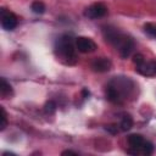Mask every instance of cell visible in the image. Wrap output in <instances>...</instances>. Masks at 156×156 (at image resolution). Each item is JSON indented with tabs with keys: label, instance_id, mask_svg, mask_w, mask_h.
<instances>
[{
	"label": "cell",
	"instance_id": "6da1fadb",
	"mask_svg": "<svg viewBox=\"0 0 156 156\" xmlns=\"http://www.w3.org/2000/svg\"><path fill=\"white\" fill-rule=\"evenodd\" d=\"M57 51L68 61L69 60H76V44L73 45V41L71 39V37L68 35H63L58 39L57 41V46H56Z\"/></svg>",
	"mask_w": 156,
	"mask_h": 156
},
{
	"label": "cell",
	"instance_id": "7a4b0ae2",
	"mask_svg": "<svg viewBox=\"0 0 156 156\" xmlns=\"http://www.w3.org/2000/svg\"><path fill=\"white\" fill-rule=\"evenodd\" d=\"M76 48L79 52L87 54V52H93L96 49V44L94 43V40H91L90 38L87 37H78L76 38Z\"/></svg>",
	"mask_w": 156,
	"mask_h": 156
},
{
	"label": "cell",
	"instance_id": "3957f363",
	"mask_svg": "<svg viewBox=\"0 0 156 156\" xmlns=\"http://www.w3.org/2000/svg\"><path fill=\"white\" fill-rule=\"evenodd\" d=\"M17 22H18L17 17L12 12L7 11L6 9L1 10V26H2L4 29H6V30L15 29L16 26H17Z\"/></svg>",
	"mask_w": 156,
	"mask_h": 156
},
{
	"label": "cell",
	"instance_id": "277c9868",
	"mask_svg": "<svg viewBox=\"0 0 156 156\" xmlns=\"http://www.w3.org/2000/svg\"><path fill=\"white\" fill-rule=\"evenodd\" d=\"M106 12H107V7H106L104 4H101V2H95V4L90 5V6L85 10L84 15H85L87 17L94 20V18H100V17L105 16Z\"/></svg>",
	"mask_w": 156,
	"mask_h": 156
},
{
	"label": "cell",
	"instance_id": "5b68a950",
	"mask_svg": "<svg viewBox=\"0 0 156 156\" xmlns=\"http://www.w3.org/2000/svg\"><path fill=\"white\" fill-rule=\"evenodd\" d=\"M116 48H118L119 55H121L123 58H127V57L130 55V52L133 51V49H134V43H133L132 39H129V38H127V37H123L122 40L119 41V44H118Z\"/></svg>",
	"mask_w": 156,
	"mask_h": 156
},
{
	"label": "cell",
	"instance_id": "8992f818",
	"mask_svg": "<svg viewBox=\"0 0 156 156\" xmlns=\"http://www.w3.org/2000/svg\"><path fill=\"white\" fill-rule=\"evenodd\" d=\"M111 66H112V63H111V61L108 60V58H106V57H98V58H95L93 62H91V68H93V71H95V72H107V71H110L111 69Z\"/></svg>",
	"mask_w": 156,
	"mask_h": 156
},
{
	"label": "cell",
	"instance_id": "52a82bcc",
	"mask_svg": "<svg viewBox=\"0 0 156 156\" xmlns=\"http://www.w3.org/2000/svg\"><path fill=\"white\" fill-rule=\"evenodd\" d=\"M145 140L140 134H132L128 136V144L132 149H134V151H129L132 154H136L139 150H141L143 145H144Z\"/></svg>",
	"mask_w": 156,
	"mask_h": 156
},
{
	"label": "cell",
	"instance_id": "ba28073f",
	"mask_svg": "<svg viewBox=\"0 0 156 156\" xmlns=\"http://www.w3.org/2000/svg\"><path fill=\"white\" fill-rule=\"evenodd\" d=\"M136 68H138V72L141 73L143 76H154L156 73V61L144 62L141 66Z\"/></svg>",
	"mask_w": 156,
	"mask_h": 156
},
{
	"label": "cell",
	"instance_id": "9c48e42d",
	"mask_svg": "<svg viewBox=\"0 0 156 156\" xmlns=\"http://www.w3.org/2000/svg\"><path fill=\"white\" fill-rule=\"evenodd\" d=\"M106 96L112 102H119L121 101V93L115 85H108L106 89Z\"/></svg>",
	"mask_w": 156,
	"mask_h": 156
},
{
	"label": "cell",
	"instance_id": "30bf717a",
	"mask_svg": "<svg viewBox=\"0 0 156 156\" xmlns=\"http://www.w3.org/2000/svg\"><path fill=\"white\" fill-rule=\"evenodd\" d=\"M0 93L2 96H6V95H10L12 93V88L11 85L5 80V78H1V82H0Z\"/></svg>",
	"mask_w": 156,
	"mask_h": 156
},
{
	"label": "cell",
	"instance_id": "8fae6325",
	"mask_svg": "<svg viewBox=\"0 0 156 156\" xmlns=\"http://www.w3.org/2000/svg\"><path fill=\"white\" fill-rule=\"evenodd\" d=\"M119 127L122 130H129L132 127H133V118L130 116H124L119 123Z\"/></svg>",
	"mask_w": 156,
	"mask_h": 156
},
{
	"label": "cell",
	"instance_id": "7c38bea8",
	"mask_svg": "<svg viewBox=\"0 0 156 156\" xmlns=\"http://www.w3.org/2000/svg\"><path fill=\"white\" fill-rule=\"evenodd\" d=\"M30 9H32V11H33L34 13H38V15H41V13L45 12V5H44L41 1H34V2L32 4Z\"/></svg>",
	"mask_w": 156,
	"mask_h": 156
},
{
	"label": "cell",
	"instance_id": "4fadbf2b",
	"mask_svg": "<svg viewBox=\"0 0 156 156\" xmlns=\"http://www.w3.org/2000/svg\"><path fill=\"white\" fill-rule=\"evenodd\" d=\"M144 30H145V33L149 34L150 37L156 38V26H155V24H152V23H146V24L144 26Z\"/></svg>",
	"mask_w": 156,
	"mask_h": 156
},
{
	"label": "cell",
	"instance_id": "5bb4252c",
	"mask_svg": "<svg viewBox=\"0 0 156 156\" xmlns=\"http://www.w3.org/2000/svg\"><path fill=\"white\" fill-rule=\"evenodd\" d=\"M141 151H143L145 155H151V154L154 152V145H152V143L145 141L144 145H143V147H141Z\"/></svg>",
	"mask_w": 156,
	"mask_h": 156
},
{
	"label": "cell",
	"instance_id": "9a60e30c",
	"mask_svg": "<svg viewBox=\"0 0 156 156\" xmlns=\"http://www.w3.org/2000/svg\"><path fill=\"white\" fill-rule=\"evenodd\" d=\"M56 107H57V106H56V104H55L54 101H51V100H50V101H48V102L45 104L44 110H45V112H46V113H49V115H50V113H54V112L56 111Z\"/></svg>",
	"mask_w": 156,
	"mask_h": 156
},
{
	"label": "cell",
	"instance_id": "2e32d148",
	"mask_svg": "<svg viewBox=\"0 0 156 156\" xmlns=\"http://www.w3.org/2000/svg\"><path fill=\"white\" fill-rule=\"evenodd\" d=\"M133 62H134V65H135L136 67H139V66H141V65L145 62V58H144V56H143L141 54H135V55L133 56Z\"/></svg>",
	"mask_w": 156,
	"mask_h": 156
},
{
	"label": "cell",
	"instance_id": "e0dca14e",
	"mask_svg": "<svg viewBox=\"0 0 156 156\" xmlns=\"http://www.w3.org/2000/svg\"><path fill=\"white\" fill-rule=\"evenodd\" d=\"M0 111H1V117H0L1 123H0V127H1V129H5V128H6V126H7V117H6V112H5V110H4L2 107L0 108Z\"/></svg>",
	"mask_w": 156,
	"mask_h": 156
},
{
	"label": "cell",
	"instance_id": "ac0fdd59",
	"mask_svg": "<svg viewBox=\"0 0 156 156\" xmlns=\"http://www.w3.org/2000/svg\"><path fill=\"white\" fill-rule=\"evenodd\" d=\"M106 130L111 132L112 134H116V133L118 132V129H117V127H116V126H106Z\"/></svg>",
	"mask_w": 156,
	"mask_h": 156
},
{
	"label": "cell",
	"instance_id": "d6986e66",
	"mask_svg": "<svg viewBox=\"0 0 156 156\" xmlns=\"http://www.w3.org/2000/svg\"><path fill=\"white\" fill-rule=\"evenodd\" d=\"M62 155H77V152L71 151V150H66V151H63V152H62Z\"/></svg>",
	"mask_w": 156,
	"mask_h": 156
}]
</instances>
